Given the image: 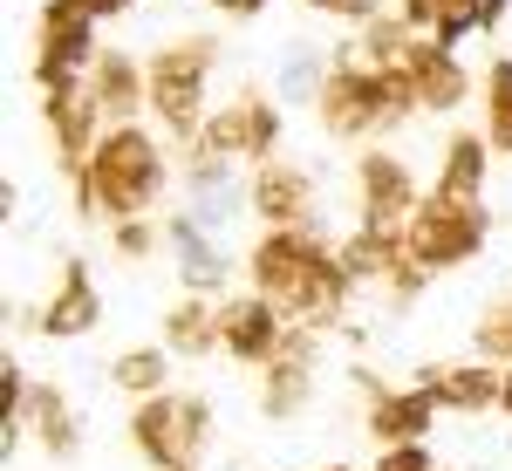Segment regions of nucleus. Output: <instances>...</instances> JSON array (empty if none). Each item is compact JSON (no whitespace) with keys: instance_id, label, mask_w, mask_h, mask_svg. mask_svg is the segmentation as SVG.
Masks as SVG:
<instances>
[{"instance_id":"nucleus-12","label":"nucleus","mask_w":512,"mask_h":471,"mask_svg":"<svg viewBox=\"0 0 512 471\" xmlns=\"http://www.w3.org/2000/svg\"><path fill=\"white\" fill-rule=\"evenodd\" d=\"M315 362H321V328H287V342L280 355L260 369V417H274L287 424L294 410H308V396H315Z\"/></svg>"},{"instance_id":"nucleus-14","label":"nucleus","mask_w":512,"mask_h":471,"mask_svg":"<svg viewBox=\"0 0 512 471\" xmlns=\"http://www.w3.org/2000/svg\"><path fill=\"white\" fill-rule=\"evenodd\" d=\"M383 76L403 82V89L417 96V110H458V103H465V62H458L437 35H417L410 55H403L396 69H383Z\"/></svg>"},{"instance_id":"nucleus-27","label":"nucleus","mask_w":512,"mask_h":471,"mask_svg":"<svg viewBox=\"0 0 512 471\" xmlns=\"http://www.w3.org/2000/svg\"><path fill=\"white\" fill-rule=\"evenodd\" d=\"M383 287H390L396 308H410V301H417V294L431 287V267H424V260H410V253L396 246V253H390V274H383Z\"/></svg>"},{"instance_id":"nucleus-23","label":"nucleus","mask_w":512,"mask_h":471,"mask_svg":"<svg viewBox=\"0 0 512 471\" xmlns=\"http://www.w3.org/2000/svg\"><path fill=\"white\" fill-rule=\"evenodd\" d=\"M485 157H492V137H478V130H451V144H444V171H437V192L478 198V192H485Z\"/></svg>"},{"instance_id":"nucleus-1","label":"nucleus","mask_w":512,"mask_h":471,"mask_svg":"<svg viewBox=\"0 0 512 471\" xmlns=\"http://www.w3.org/2000/svg\"><path fill=\"white\" fill-rule=\"evenodd\" d=\"M246 274H253V294H267L287 321H308V328H328L342 314V301L355 294L342 246H328L315 226L260 233L253 253H246Z\"/></svg>"},{"instance_id":"nucleus-31","label":"nucleus","mask_w":512,"mask_h":471,"mask_svg":"<svg viewBox=\"0 0 512 471\" xmlns=\"http://www.w3.org/2000/svg\"><path fill=\"white\" fill-rule=\"evenodd\" d=\"M376 471H444V465L431 458V444H383Z\"/></svg>"},{"instance_id":"nucleus-11","label":"nucleus","mask_w":512,"mask_h":471,"mask_svg":"<svg viewBox=\"0 0 512 471\" xmlns=\"http://www.w3.org/2000/svg\"><path fill=\"white\" fill-rule=\"evenodd\" d=\"M287 314L267 301V294H226L219 301V355H233V362H246V369H267L280 355V342H287Z\"/></svg>"},{"instance_id":"nucleus-33","label":"nucleus","mask_w":512,"mask_h":471,"mask_svg":"<svg viewBox=\"0 0 512 471\" xmlns=\"http://www.w3.org/2000/svg\"><path fill=\"white\" fill-rule=\"evenodd\" d=\"M396 14H403L410 28H437V0H396Z\"/></svg>"},{"instance_id":"nucleus-22","label":"nucleus","mask_w":512,"mask_h":471,"mask_svg":"<svg viewBox=\"0 0 512 471\" xmlns=\"http://www.w3.org/2000/svg\"><path fill=\"white\" fill-rule=\"evenodd\" d=\"M21 424H28V437H35L48 458H76L82 417L69 410V396L55 390V383H35V390H28V410H21Z\"/></svg>"},{"instance_id":"nucleus-30","label":"nucleus","mask_w":512,"mask_h":471,"mask_svg":"<svg viewBox=\"0 0 512 471\" xmlns=\"http://www.w3.org/2000/svg\"><path fill=\"white\" fill-rule=\"evenodd\" d=\"M444 48H458L465 35H478V0H437V28H431Z\"/></svg>"},{"instance_id":"nucleus-18","label":"nucleus","mask_w":512,"mask_h":471,"mask_svg":"<svg viewBox=\"0 0 512 471\" xmlns=\"http://www.w3.org/2000/svg\"><path fill=\"white\" fill-rule=\"evenodd\" d=\"M103 321V294H96V274H89V260H69L62 280H55V294L35 308V328L48 342H76Z\"/></svg>"},{"instance_id":"nucleus-20","label":"nucleus","mask_w":512,"mask_h":471,"mask_svg":"<svg viewBox=\"0 0 512 471\" xmlns=\"http://www.w3.org/2000/svg\"><path fill=\"white\" fill-rule=\"evenodd\" d=\"M82 89L96 96V110H103L110 123H130L144 103H151V69H137V62H130V48H103V55L89 62Z\"/></svg>"},{"instance_id":"nucleus-19","label":"nucleus","mask_w":512,"mask_h":471,"mask_svg":"<svg viewBox=\"0 0 512 471\" xmlns=\"http://www.w3.org/2000/svg\"><path fill=\"white\" fill-rule=\"evenodd\" d=\"M424 390L437 396V410H458V417H478V410H499V396H506V362H437L417 376Z\"/></svg>"},{"instance_id":"nucleus-8","label":"nucleus","mask_w":512,"mask_h":471,"mask_svg":"<svg viewBox=\"0 0 512 471\" xmlns=\"http://www.w3.org/2000/svg\"><path fill=\"white\" fill-rule=\"evenodd\" d=\"M355 198H362V233L396 239V246H403L410 212L424 205V192L410 185V164L390 157V151H369L362 164H355Z\"/></svg>"},{"instance_id":"nucleus-2","label":"nucleus","mask_w":512,"mask_h":471,"mask_svg":"<svg viewBox=\"0 0 512 471\" xmlns=\"http://www.w3.org/2000/svg\"><path fill=\"white\" fill-rule=\"evenodd\" d=\"M164 178H171V164H164L158 137L137 123H110L96 157L76 171V205L96 219H144L164 198Z\"/></svg>"},{"instance_id":"nucleus-32","label":"nucleus","mask_w":512,"mask_h":471,"mask_svg":"<svg viewBox=\"0 0 512 471\" xmlns=\"http://www.w3.org/2000/svg\"><path fill=\"white\" fill-rule=\"evenodd\" d=\"M321 14H335V21H355V28H369L376 14H383V0H308Z\"/></svg>"},{"instance_id":"nucleus-10","label":"nucleus","mask_w":512,"mask_h":471,"mask_svg":"<svg viewBox=\"0 0 512 471\" xmlns=\"http://www.w3.org/2000/svg\"><path fill=\"white\" fill-rule=\"evenodd\" d=\"M185 212L205 233L226 239L239 226V212H253V185H239V164H226V157L185 151Z\"/></svg>"},{"instance_id":"nucleus-17","label":"nucleus","mask_w":512,"mask_h":471,"mask_svg":"<svg viewBox=\"0 0 512 471\" xmlns=\"http://www.w3.org/2000/svg\"><path fill=\"white\" fill-rule=\"evenodd\" d=\"M253 219L280 233V226H315V178L287 157H267L253 171Z\"/></svg>"},{"instance_id":"nucleus-15","label":"nucleus","mask_w":512,"mask_h":471,"mask_svg":"<svg viewBox=\"0 0 512 471\" xmlns=\"http://www.w3.org/2000/svg\"><path fill=\"white\" fill-rule=\"evenodd\" d=\"M41 117H48V137H55V157H62V164H69V178H76L82 164H89V157H96V144H103V110H96V96H89V89H48V96H41Z\"/></svg>"},{"instance_id":"nucleus-37","label":"nucleus","mask_w":512,"mask_h":471,"mask_svg":"<svg viewBox=\"0 0 512 471\" xmlns=\"http://www.w3.org/2000/svg\"><path fill=\"white\" fill-rule=\"evenodd\" d=\"M328 471H355V465H328Z\"/></svg>"},{"instance_id":"nucleus-5","label":"nucleus","mask_w":512,"mask_h":471,"mask_svg":"<svg viewBox=\"0 0 512 471\" xmlns=\"http://www.w3.org/2000/svg\"><path fill=\"white\" fill-rule=\"evenodd\" d=\"M212 62H219V41H212V35L164 41L158 55H151V110H158V123L178 137V144H192L198 123L212 117V110H205Z\"/></svg>"},{"instance_id":"nucleus-7","label":"nucleus","mask_w":512,"mask_h":471,"mask_svg":"<svg viewBox=\"0 0 512 471\" xmlns=\"http://www.w3.org/2000/svg\"><path fill=\"white\" fill-rule=\"evenodd\" d=\"M185 151L226 157V164H267V157H280V103L260 89H239L226 110H212L198 123V137Z\"/></svg>"},{"instance_id":"nucleus-3","label":"nucleus","mask_w":512,"mask_h":471,"mask_svg":"<svg viewBox=\"0 0 512 471\" xmlns=\"http://www.w3.org/2000/svg\"><path fill=\"white\" fill-rule=\"evenodd\" d=\"M315 110H321V130H328V137H342V144H362V137L390 130V123L417 117V96H410V89H403L396 76L369 69L355 48H342V55H335V69H328V82H321Z\"/></svg>"},{"instance_id":"nucleus-34","label":"nucleus","mask_w":512,"mask_h":471,"mask_svg":"<svg viewBox=\"0 0 512 471\" xmlns=\"http://www.w3.org/2000/svg\"><path fill=\"white\" fill-rule=\"evenodd\" d=\"M506 7H512V0H478V35H492V28L506 21Z\"/></svg>"},{"instance_id":"nucleus-9","label":"nucleus","mask_w":512,"mask_h":471,"mask_svg":"<svg viewBox=\"0 0 512 471\" xmlns=\"http://www.w3.org/2000/svg\"><path fill=\"white\" fill-rule=\"evenodd\" d=\"M355 383H362V424L376 444H424L437 424V396L424 383H383V376H369V369H355Z\"/></svg>"},{"instance_id":"nucleus-29","label":"nucleus","mask_w":512,"mask_h":471,"mask_svg":"<svg viewBox=\"0 0 512 471\" xmlns=\"http://www.w3.org/2000/svg\"><path fill=\"white\" fill-rule=\"evenodd\" d=\"M478 355L485 362H512V301L485 308V321H478Z\"/></svg>"},{"instance_id":"nucleus-21","label":"nucleus","mask_w":512,"mask_h":471,"mask_svg":"<svg viewBox=\"0 0 512 471\" xmlns=\"http://www.w3.org/2000/svg\"><path fill=\"white\" fill-rule=\"evenodd\" d=\"M164 349L178 355V362H205V355L219 349V308H212V294H178L158 321Z\"/></svg>"},{"instance_id":"nucleus-26","label":"nucleus","mask_w":512,"mask_h":471,"mask_svg":"<svg viewBox=\"0 0 512 471\" xmlns=\"http://www.w3.org/2000/svg\"><path fill=\"white\" fill-rule=\"evenodd\" d=\"M485 137L492 151H512V55L485 69Z\"/></svg>"},{"instance_id":"nucleus-25","label":"nucleus","mask_w":512,"mask_h":471,"mask_svg":"<svg viewBox=\"0 0 512 471\" xmlns=\"http://www.w3.org/2000/svg\"><path fill=\"white\" fill-rule=\"evenodd\" d=\"M328 69H335V62L321 55L315 41H287V55H280V96H287V103H315Z\"/></svg>"},{"instance_id":"nucleus-13","label":"nucleus","mask_w":512,"mask_h":471,"mask_svg":"<svg viewBox=\"0 0 512 471\" xmlns=\"http://www.w3.org/2000/svg\"><path fill=\"white\" fill-rule=\"evenodd\" d=\"M164 246H171V260H178L185 294H226V287H233V253H226V239L205 233L185 205L164 219Z\"/></svg>"},{"instance_id":"nucleus-28","label":"nucleus","mask_w":512,"mask_h":471,"mask_svg":"<svg viewBox=\"0 0 512 471\" xmlns=\"http://www.w3.org/2000/svg\"><path fill=\"white\" fill-rule=\"evenodd\" d=\"M110 246L123 260H151L164 246V226H151V219H110Z\"/></svg>"},{"instance_id":"nucleus-24","label":"nucleus","mask_w":512,"mask_h":471,"mask_svg":"<svg viewBox=\"0 0 512 471\" xmlns=\"http://www.w3.org/2000/svg\"><path fill=\"white\" fill-rule=\"evenodd\" d=\"M171 362H178V355L164 349V342H151V349H123L117 362H110V383H117L130 403H144V396L171 390Z\"/></svg>"},{"instance_id":"nucleus-36","label":"nucleus","mask_w":512,"mask_h":471,"mask_svg":"<svg viewBox=\"0 0 512 471\" xmlns=\"http://www.w3.org/2000/svg\"><path fill=\"white\" fill-rule=\"evenodd\" d=\"M499 410L512 417V362H506V396H499Z\"/></svg>"},{"instance_id":"nucleus-16","label":"nucleus","mask_w":512,"mask_h":471,"mask_svg":"<svg viewBox=\"0 0 512 471\" xmlns=\"http://www.w3.org/2000/svg\"><path fill=\"white\" fill-rule=\"evenodd\" d=\"M96 55H103V48H96V21H55V14H41V41H35L41 96H48V89H76Z\"/></svg>"},{"instance_id":"nucleus-4","label":"nucleus","mask_w":512,"mask_h":471,"mask_svg":"<svg viewBox=\"0 0 512 471\" xmlns=\"http://www.w3.org/2000/svg\"><path fill=\"white\" fill-rule=\"evenodd\" d=\"M212 444V403L198 390H164L130 410V451L151 471H198Z\"/></svg>"},{"instance_id":"nucleus-35","label":"nucleus","mask_w":512,"mask_h":471,"mask_svg":"<svg viewBox=\"0 0 512 471\" xmlns=\"http://www.w3.org/2000/svg\"><path fill=\"white\" fill-rule=\"evenodd\" d=\"M212 7H219V14H239V21H253V14H260L267 0H212Z\"/></svg>"},{"instance_id":"nucleus-6","label":"nucleus","mask_w":512,"mask_h":471,"mask_svg":"<svg viewBox=\"0 0 512 471\" xmlns=\"http://www.w3.org/2000/svg\"><path fill=\"white\" fill-rule=\"evenodd\" d=\"M485 239H492L485 198L424 192V205H417V212H410V226H403V253H410V260H424L431 274H444V267L478 260V253H485Z\"/></svg>"}]
</instances>
